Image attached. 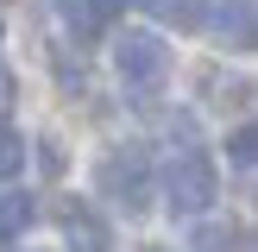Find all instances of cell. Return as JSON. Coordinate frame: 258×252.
Returning a JSON list of instances; mask_svg holds the SVG:
<instances>
[{"label":"cell","mask_w":258,"mask_h":252,"mask_svg":"<svg viewBox=\"0 0 258 252\" xmlns=\"http://www.w3.org/2000/svg\"><path fill=\"white\" fill-rule=\"evenodd\" d=\"M57 221H63V239H70V252H113V233H107V221H101L95 208H82V202H63V208H57Z\"/></svg>","instance_id":"obj_5"},{"label":"cell","mask_w":258,"mask_h":252,"mask_svg":"<svg viewBox=\"0 0 258 252\" xmlns=\"http://www.w3.org/2000/svg\"><path fill=\"white\" fill-rule=\"evenodd\" d=\"M151 13L164 25H176V32H202L208 25V0H151Z\"/></svg>","instance_id":"obj_10"},{"label":"cell","mask_w":258,"mask_h":252,"mask_svg":"<svg viewBox=\"0 0 258 252\" xmlns=\"http://www.w3.org/2000/svg\"><path fill=\"white\" fill-rule=\"evenodd\" d=\"M95 189L113 202V208H145V196H151V158L139 145H107L95 158Z\"/></svg>","instance_id":"obj_3"},{"label":"cell","mask_w":258,"mask_h":252,"mask_svg":"<svg viewBox=\"0 0 258 252\" xmlns=\"http://www.w3.org/2000/svg\"><path fill=\"white\" fill-rule=\"evenodd\" d=\"M57 19H63V32L70 38H101V25H107V13H101V0H57Z\"/></svg>","instance_id":"obj_7"},{"label":"cell","mask_w":258,"mask_h":252,"mask_svg":"<svg viewBox=\"0 0 258 252\" xmlns=\"http://www.w3.org/2000/svg\"><path fill=\"white\" fill-rule=\"evenodd\" d=\"M38 221V196H25V189H0V239H19L25 227Z\"/></svg>","instance_id":"obj_8"},{"label":"cell","mask_w":258,"mask_h":252,"mask_svg":"<svg viewBox=\"0 0 258 252\" xmlns=\"http://www.w3.org/2000/svg\"><path fill=\"white\" fill-rule=\"evenodd\" d=\"M202 95H208L214 107H233V113L252 107V82L246 76H227V70H202Z\"/></svg>","instance_id":"obj_6"},{"label":"cell","mask_w":258,"mask_h":252,"mask_svg":"<svg viewBox=\"0 0 258 252\" xmlns=\"http://www.w3.org/2000/svg\"><path fill=\"white\" fill-rule=\"evenodd\" d=\"M13 176H25V133L0 126V189H7Z\"/></svg>","instance_id":"obj_11"},{"label":"cell","mask_w":258,"mask_h":252,"mask_svg":"<svg viewBox=\"0 0 258 252\" xmlns=\"http://www.w3.org/2000/svg\"><path fill=\"white\" fill-rule=\"evenodd\" d=\"M133 252H164V246H133Z\"/></svg>","instance_id":"obj_15"},{"label":"cell","mask_w":258,"mask_h":252,"mask_svg":"<svg viewBox=\"0 0 258 252\" xmlns=\"http://www.w3.org/2000/svg\"><path fill=\"white\" fill-rule=\"evenodd\" d=\"M32 252H38V246H32Z\"/></svg>","instance_id":"obj_16"},{"label":"cell","mask_w":258,"mask_h":252,"mask_svg":"<svg viewBox=\"0 0 258 252\" xmlns=\"http://www.w3.org/2000/svg\"><path fill=\"white\" fill-rule=\"evenodd\" d=\"M13 101H19V76H13L7 63H0V120L13 113Z\"/></svg>","instance_id":"obj_13"},{"label":"cell","mask_w":258,"mask_h":252,"mask_svg":"<svg viewBox=\"0 0 258 252\" xmlns=\"http://www.w3.org/2000/svg\"><path fill=\"white\" fill-rule=\"evenodd\" d=\"M214 202H221V170H214V158L202 145H183L170 164H164V208L202 221Z\"/></svg>","instance_id":"obj_2"},{"label":"cell","mask_w":258,"mask_h":252,"mask_svg":"<svg viewBox=\"0 0 258 252\" xmlns=\"http://www.w3.org/2000/svg\"><path fill=\"white\" fill-rule=\"evenodd\" d=\"M126 7H145V0H101V13H126Z\"/></svg>","instance_id":"obj_14"},{"label":"cell","mask_w":258,"mask_h":252,"mask_svg":"<svg viewBox=\"0 0 258 252\" xmlns=\"http://www.w3.org/2000/svg\"><path fill=\"white\" fill-rule=\"evenodd\" d=\"M189 246L196 252H246V227L239 221H202L189 233Z\"/></svg>","instance_id":"obj_9"},{"label":"cell","mask_w":258,"mask_h":252,"mask_svg":"<svg viewBox=\"0 0 258 252\" xmlns=\"http://www.w3.org/2000/svg\"><path fill=\"white\" fill-rule=\"evenodd\" d=\"M202 32H214L227 50H252L258 13H252V0H208V25H202Z\"/></svg>","instance_id":"obj_4"},{"label":"cell","mask_w":258,"mask_h":252,"mask_svg":"<svg viewBox=\"0 0 258 252\" xmlns=\"http://www.w3.org/2000/svg\"><path fill=\"white\" fill-rule=\"evenodd\" d=\"M233 170L252 176V126H233Z\"/></svg>","instance_id":"obj_12"},{"label":"cell","mask_w":258,"mask_h":252,"mask_svg":"<svg viewBox=\"0 0 258 252\" xmlns=\"http://www.w3.org/2000/svg\"><path fill=\"white\" fill-rule=\"evenodd\" d=\"M113 70H120V88L133 101H158L176 76V50L164 32H145V25H126L113 38Z\"/></svg>","instance_id":"obj_1"}]
</instances>
